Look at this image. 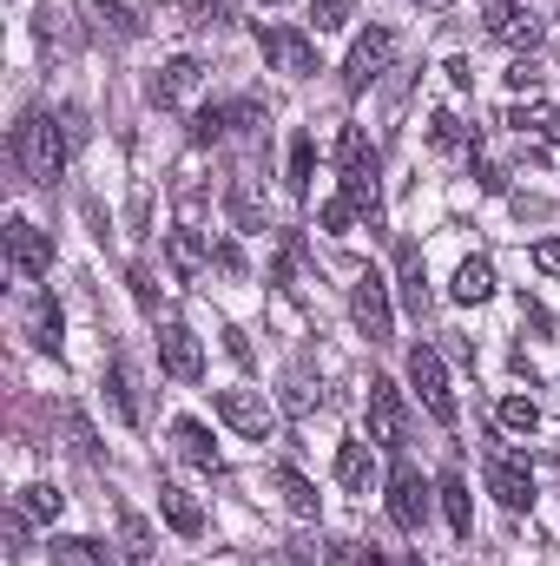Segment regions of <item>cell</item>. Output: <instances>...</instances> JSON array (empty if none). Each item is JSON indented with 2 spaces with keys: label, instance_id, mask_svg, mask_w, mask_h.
<instances>
[{
  "label": "cell",
  "instance_id": "cell-1",
  "mask_svg": "<svg viewBox=\"0 0 560 566\" xmlns=\"http://www.w3.org/2000/svg\"><path fill=\"white\" fill-rule=\"evenodd\" d=\"M13 158H20V171H27V185H53L60 171H66V133H60V113H20V126H13Z\"/></svg>",
  "mask_w": 560,
  "mask_h": 566
},
{
  "label": "cell",
  "instance_id": "cell-2",
  "mask_svg": "<svg viewBox=\"0 0 560 566\" xmlns=\"http://www.w3.org/2000/svg\"><path fill=\"white\" fill-rule=\"evenodd\" d=\"M258 46H265V60L290 73V80H310V73H323V60H317V40L303 33V27H278V20H258Z\"/></svg>",
  "mask_w": 560,
  "mask_h": 566
},
{
  "label": "cell",
  "instance_id": "cell-3",
  "mask_svg": "<svg viewBox=\"0 0 560 566\" xmlns=\"http://www.w3.org/2000/svg\"><path fill=\"white\" fill-rule=\"evenodd\" d=\"M211 409H218V422L231 428V434H245V441H271L278 434V409L258 389H218Z\"/></svg>",
  "mask_w": 560,
  "mask_h": 566
},
{
  "label": "cell",
  "instance_id": "cell-4",
  "mask_svg": "<svg viewBox=\"0 0 560 566\" xmlns=\"http://www.w3.org/2000/svg\"><path fill=\"white\" fill-rule=\"evenodd\" d=\"M350 323L370 336V343H390L396 336V310H390V283L376 277V271H363V277L350 283Z\"/></svg>",
  "mask_w": 560,
  "mask_h": 566
},
{
  "label": "cell",
  "instance_id": "cell-5",
  "mask_svg": "<svg viewBox=\"0 0 560 566\" xmlns=\"http://www.w3.org/2000/svg\"><path fill=\"white\" fill-rule=\"evenodd\" d=\"M409 382H416L422 409H428L442 428H455V389H448V369H442V356H435L428 343L409 349Z\"/></svg>",
  "mask_w": 560,
  "mask_h": 566
},
{
  "label": "cell",
  "instance_id": "cell-6",
  "mask_svg": "<svg viewBox=\"0 0 560 566\" xmlns=\"http://www.w3.org/2000/svg\"><path fill=\"white\" fill-rule=\"evenodd\" d=\"M7 264H13L20 283H40L46 271H53V238H46L40 224L13 218V224H7Z\"/></svg>",
  "mask_w": 560,
  "mask_h": 566
},
{
  "label": "cell",
  "instance_id": "cell-7",
  "mask_svg": "<svg viewBox=\"0 0 560 566\" xmlns=\"http://www.w3.org/2000/svg\"><path fill=\"white\" fill-rule=\"evenodd\" d=\"M409 434V409H403V389L390 376H370V441L376 448H403Z\"/></svg>",
  "mask_w": 560,
  "mask_h": 566
},
{
  "label": "cell",
  "instance_id": "cell-8",
  "mask_svg": "<svg viewBox=\"0 0 560 566\" xmlns=\"http://www.w3.org/2000/svg\"><path fill=\"white\" fill-rule=\"evenodd\" d=\"M390 521L403 534H422V521H428V481H422V468H409V461L390 468Z\"/></svg>",
  "mask_w": 560,
  "mask_h": 566
},
{
  "label": "cell",
  "instance_id": "cell-9",
  "mask_svg": "<svg viewBox=\"0 0 560 566\" xmlns=\"http://www.w3.org/2000/svg\"><path fill=\"white\" fill-rule=\"evenodd\" d=\"M390 60H396V33H390V27L356 33V46H350V60H343V86H350V93H363Z\"/></svg>",
  "mask_w": 560,
  "mask_h": 566
},
{
  "label": "cell",
  "instance_id": "cell-10",
  "mask_svg": "<svg viewBox=\"0 0 560 566\" xmlns=\"http://www.w3.org/2000/svg\"><path fill=\"white\" fill-rule=\"evenodd\" d=\"M481 20H488V33H495L501 46H521V53H535V46H541V33H548L535 7H508V0H488V13H481Z\"/></svg>",
  "mask_w": 560,
  "mask_h": 566
},
{
  "label": "cell",
  "instance_id": "cell-11",
  "mask_svg": "<svg viewBox=\"0 0 560 566\" xmlns=\"http://www.w3.org/2000/svg\"><path fill=\"white\" fill-rule=\"evenodd\" d=\"M158 369H165L172 382H198V376H205V349H198V336H191L185 323H165V329H158Z\"/></svg>",
  "mask_w": 560,
  "mask_h": 566
},
{
  "label": "cell",
  "instance_id": "cell-12",
  "mask_svg": "<svg viewBox=\"0 0 560 566\" xmlns=\"http://www.w3.org/2000/svg\"><path fill=\"white\" fill-rule=\"evenodd\" d=\"M198 80H205V66L185 53V60H172L165 73H152V86H145V93H152V106H165V113H172V106H185V99L198 93Z\"/></svg>",
  "mask_w": 560,
  "mask_h": 566
},
{
  "label": "cell",
  "instance_id": "cell-13",
  "mask_svg": "<svg viewBox=\"0 0 560 566\" xmlns=\"http://www.w3.org/2000/svg\"><path fill=\"white\" fill-rule=\"evenodd\" d=\"M488 494H495L501 507H515V514H521V507L535 501V474H528L521 461H508V454H495V461H488Z\"/></svg>",
  "mask_w": 560,
  "mask_h": 566
},
{
  "label": "cell",
  "instance_id": "cell-14",
  "mask_svg": "<svg viewBox=\"0 0 560 566\" xmlns=\"http://www.w3.org/2000/svg\"><path fill=\"white\" fill-rule=\"evenodd\" d=\"M165 264H172V277H205V264H211V244L191 231V224H178V231H165Z\"/></svg>",
  "mask_w": 560,
  "mask_h": 566
},
{
  "label": "cell",
  "instance_id": "cell-15",
  "mask_svg": "<svg viewBox=\"0 0 560 566\" xmlns=\"http://www.w3.org/2000/svg\"><path fill=\"white\" fill-rule=\"evenodd\" d=\"M172 448H178V454H185L191 468H205V474H218V468H225V454H218L211 428L191 422V416H178V422H172Z\"/></svg>",
  "mask_w": 560,
  "mask_h": 566
},
{
  "label": "cell",
  "instance_id": "cell-16",
  "mask_svg": "<svg viewBox=\"0 0 560 566\" xmlns=\"http://www.w3.org/2000/svg\"><path fill=\"white\" fill-rule=\"evenodd\" d=\"M435 494H442V514H448V527H455V541H468V534H475V494H468V481H462V468H442V481H435Z\"/></svg>",
  "mask_w": 560,
  "mask_h": 566
},
{
  "label": "cell",
  "instance_id": "cell-17",
  "mask_svg": "<svg viewBox=\"0 0 560 566\" xmlns=\"http://www.w3.org/2000/svg\"><path fill=\"white\" fill-rule=\"evenodd\" d=\"M158 514H165V527H172V534H185V541H198V534H205V507H198L178 481H158Z\"/></svg>",
  "mask_w": 560,
  "mask_h": 566
},
{
  "label": "cell",
  "instance_id": "cell-18",
  "mask_svg": "<svg viewBox=\"0 0 560 566\" xmlns=\"http://www.w3.org/2000/svg\"><path fill=\"white\" fill-rule=\"evenodd\" d=\"M396 283H403V310L428 316V264H422V244H396Z\"/></svg>",
  "mask_w": 560,
  "mask_h": 566
},
{
  "label": "cell",
  "instance_id": "cell-19",
  "mask_svg": "<svg viewBox=\"0 0 560 566\" xmlns=\"http://www.w3.org/2000/svg\"><path fill=\"white\" fill-rule=\"evenodd\" d=\"M336 481L350 494H370L376 488V441H343L336 448Z\"/></svg>",
  "mask_w": 560,
  "mask_h": 566
},
{
  "label": "cell",
  "instance_id": "cell-20",
  "mask_svg": "<svg viewBox=\"0 0 560 566\" xmlns=\"http://www.w3.org/2000/svg\"><path fill=\"white\" fill-rule=\"evenodd\" d=\"M46 554H53V566H120L113 547H100V541H86V534H53Z\"/></svg>",
  "mask_w": 560,
  "mask_h": 566
},
{
  "label": "cell",
  "instance_id": "cell-21",
  "mask_svg": "<svg viewBox=\"0 0 560 566\" xmlns=\"http://www.w3.org/2000/svg\"><path fill=\"white\" fill-rule=\"evenodd\" d=\"M336 171L343 178H376V145L363 126H343V139H336Z\"/></svg>",
  "mask_w": 560,
  "mask_h": 566
},
{
  "label": "cell",
  "instance_id": "cell-22",
  "mask_svg": "<svg viewBox=\"0 0 560 566\" xmlns=\"http://www.w3.org/2000/svg\"><path fill=\"white\" fill-rule=\"evenodd\" d=\"M106 396H113V409H120V422L139 428L145 409H139V389H133V369H126V356H113L106 363Z\"/></svg>",
  "mask_w": 560,
  "mask_h": 566
},
{
  "label": "cell",
  "instance_id": "cell-23",
  "mask_svg": "<svg viewBox=\"0 0 560 566\" xmlns=\"http://www.w3.org/2000/svg\"><path fill=\"white\" fill-rule=\"evenodd\" d=\"M271 488L283 494V507H290L297 521H317V488H310V481H303L290 461H283V468H271Z\"/></svg>",
  "mask_w": 560,
  "mask_h": 566
},
{
  "label": "cell",
  "instance_id": "cell-24",
  "mask_svg": "<svg viewBox=\"0 0 560 566\" xmlns=\"http://www.w3.org/2000/svg\"><path fill=\"white\" fill-rule=\"evenodd\" d=\"M60 303L53 296H33V310H27V336H33V349H46V356H60Z\"/></svg>",
  "mask_w": 560,
  "mask_h": 566
},
{
  "label": "cell",
  "instance_id": "cell-25",
  "mask_svg": "<svg viewBox=\"0 0 560 566\" xmlns=\"http://www.w3.org/2000/svg\"><path fill=\"white\" fill-rule=\"evenodd\" d=\"M448 296H455V303H488V296H495V264H488V258H468V264L455 271V283H448Z\"/></svg>",
  "mask_w": 560,
  "mask_h": 566
},
{
  "label": "cell",
  "instance_id": "cell-26",
  "mask_svg": "<svg viewBox=\"0 0 560 566\" xmlns=\"http://www.w3.org/2000/svg\"><path fill=\"white\" fill-rule=\"evenodd\" d=\"M310 171H317V139L310 133H290V151H283V185L303 198L310 191Z\"/></svg>",
  "mask_w": 560,
  "mask_h": 566
},
{
  "label": "cell",
  "instance_id": "cell-27",
  "mask_svg": "<svg viewBox=\"0 0 560 566\" xmlns=\"http://www.w3.org/2000/svg\"><path fill=\"white\" fill-rule=\"evenodd\" d=\"M93 27L113 33V40H139V13L126 0H93Z\"/></svg>",
  "mask_w": 560,
  "mask_h": 566
},
{
  "label": "cell",
  "instance_id": "cell-28",
  "mask_svg": "<svg viewBox=\"0 0 560 566\" xmlns=\"http://www.w3.org/2000/svg\"><path fill=\"white\" fill-rule=\"evenodd\" d=\"M27 521H60V507H66V494L60 488H46V481H33V488H20V501H13Z\"/></svg>",
  "mask_w": 560,
  "mask_h": 566
},
{
  "label": "cell",
  "instance_id": "cell-29",
  "mask_svg": "<svg viewBox=\"0 0 560 566\" xmlns=\"http://www.w3.org/2000/svg\"><path fill=\"white\" fill-rule=\"evenodd\" d=\"M225 133H238L231 106H198V113H191V145H218Z\"/></svg>",
  "mask_w": 560,
  "mask_h": 566
},
{
  "label": "cell",
  "instance_id": "cell-30",
  "mask_svg": "<svg viewBox=\"0 0 560 566\" xmlns=\"http://www.w3.org/2000/svg\"><path fill=\"white\" fill-rule=\"evenodd\" d=\"M120 541H126V560L133 566H152V527H145V514L120 507Z\"/></svg>",
  "mask_w": 560,
  "mask_h": 566
},
{
  "label": "cell",
  "instance_id": "cell-31",
  "mask_svg": "<svg viewBox=\"0 0 560 566\" xmlns=\"http://www.w3.org/2000/svg\"><path fill=\"white\" fill-rule=\"evenodd\" d=\"M225 211H231V224H238V231H265V205L251 198V185H245V178L225 191Z\"/></svg>",
  "mask_w": 560,
  "mask_h": 566
},
{
  "label": "cell",
  "instance_id": "cell-32",
  "mask_svg": "<svg viewBox=\"0 0 560 566\" xmlns=\"http://www.w3.org/2000/svg\"><path fill=\"white\" fill-rule=\"evenodd\" d=\"M428 145H435V151H455V145L475 151V126H462L455 113H435V119H428Z\"/></svg>",
  "mask_w": 560,
  "mask_h": 566
},
{
  "label": "cell",
  "instance_id": "cell-33",
  "mask_svg": "<svg viewBox=\"0 0 560 566\" xmlns=\"http://www.w3.org/2000/svg\"><path fill=\"white\" fill-rule=\"evenodd\" d=\"M350 13H356V0H310V27L317 33H343Z\"/></svg>",
  "mask_w": 560,
  "mask_h": 566
},
{
  "label": "cell",
  "instance_id": "cell-34",
  "mask_svg": "<svg viewBox=\"0 0 560 566\" xmlns=\"http://www.w3.org/2000/svg\"><path fill=\"white\" fill-rule=\"evenodd\" d=\"M290 566H336V547L323 534H297L290 541Z\"/></svg>",
  "mask_w": 560,
  "mask_h": 566
},
{
  "label": "cell",
  "instance_id": "cell-35",
  "mask_svg": "<svg viewBox=\"0 0 560 566\" xmlns=\"http://www.w3.org/2000/svg\"><path fill=\"white\" fill-rule=\"evenodd\" d=\"M495 416H501V428H515V434H535V428H541V409H535L528 396H508Z\"/></svg>",
  "mask_w": 560,
  "mask_h": 566
},
{
  "label": "cell",
  "instance_id": "cell-36",
  "mask_svg": "<svg viewBox=\"0 0 560 566\" xmlns=\"http://www.w3.org/2000/svg\"><path fill=\"white\" fill-rule=\"evenodd\" d=\"M40 40H46V46H73V27H66V7H53V0L40 7Z\"/></svg>",
  "mask_w": 560,
  "mask_h": 566
},
{
  "label": "cell",
  "instance_id": "cell-37",
  "mask_svg": "<svg viewBox=\"0 0 560 566\" xmlns=\"http://www.w3.org/2000/svg\"><path fill=\"white\" fill-rule=\"evenodd\" d=\"M126 283H133V303H139L145 316L158 323V283H152V271H145V264H133V271H126Z\"/></svg>",
  "mask_w": 560,
  "mask_h": 566
},
{
  "label": "cell",
  "instance_id": "cell-38",
  "mask_svg": "<svg viewBox=\"0 0 560 566\" xmlns=\"http://www.w3.org/2000/svg\"><path fill=\"white\" fill-rule=\"evenodd\" d=\"M211 264H218L225 277H245V251H238V238H211Z\"/></svg>",
  "mask_w": 560,
  "mask_h": 566
},
{
  "label": "cell",
  "instance_id": "cell-39",
  "mask_svg": "<svg viewBox=\"0 0 560 566\" xmlns=\"http://www.w3.org/2000/svg\"><path fill=\"white\" fill-rule=\"evenodd\" d=\"M60 133H66V145H86L93 126H86V106H80V99H66V106H60Z\"/></svg>",
  "mask_w": 560,
  "mask_h": 566
},
{
  "label": "cell",
  "instance_id": "cell-40",
  "mask_svg": "<svg viewBox=\"0 0 560 566\" xmlns=\"http://www.w3.org/2000/svg\"><path fill=\"white\" fill-rule=\"evenodd\" d=\"M350 218H356V205H350L343 191H336V198H330V205L317 211V224H323V231H350Z\"/></svg>",
  "mask_w": 560,
  "mask_h": 566
},
{
  "label": "cell",
  "instance_id": "cell-41",
  "mask_svg": "<svg viewBox=\"0 0 560 566\" xmlns=\"http://www.w3.org/2000/svg\"><path fill=\"white\" fill-rule=\"evenodd\" d=\"M475 185H481V191H508V171H501L495 158H475Z\"/></svg>",
  "mask_w": 560,
  "mask_h": 566
},
{
  "label": "cell",
  "instance_id": "cell-42",
  "mask_svg": "<svg viewBox=\"0 0 560 566\" xmlns=\"http://www.w3.org/2000/svg\"><path fill=\"white\" fill-rule=\"evenodd\" d=\"M7 554H13V560H27V514H20V507L7 514Z\"/></svg>",
  "mask_w": 560,
  "mask_h": 566
},
{
  "label": "cell",
  "instance_id": "cell-43",
  "mask_svg": "<svg viewBox=\"0 0 560 566\" xmlns=\"http://www.w3.org/2000/svg\"><path fill=\"white\" fill-rule=\"evenodd\" d=\"M535 271H541V277H560V238H541V244H535Z\"/></svg>",
  "mask_w": 560,
  "mask_h": 566
},
{
  "label": "cell",
  "instance_id": "cell-44",
  "mask_svg": "<svg viewBox=\"0 0 560 566\" xmlns=\"http://www.w3.org/2000/svg\"><path fill=\"white\" fill-rule=\"evenodd\" d=\"M508 86H515V93H535V86H541V73H535L528 60H515V66H508Z\"/></svg>",
  "mask_w": 560,
  "mask_h": 566
},
{
  "label": "cell",
  "instance_id": "cell-45",
  "mask_svg": "<svg viewBox=\"0 0 560 566\" xmlns=\"http://www.w3.org/2000/svg\"><path fill=\"white\" fill-rule=\"evenodd\" d=\"M218 336H225V349H231V363H251V336H245V329H231V323H225Z\"/></svg>",
  "mask_w": 560,
  "mask_h": 566
},
{
  "label": "cell",
  "instance_id": "cell-46",
  "mask_svg": "<svg viewBox=\"0 0 560 566\" xmlns=\"http://www.w3.org/2000/svg\"><path fill=\"white\" fill-rule=\"evenodd\" d=\"M126 218H133V231H145V224H152V191H133V205H126Z\"/></svg>",
  "mask_w": 560,
  "mask_h": 566
},
{
  "label": "cell",
  "instance_id": "cell-47",
  "mask_svg": "<svg viewBox=\"0 0 560 566\" xmlns=\"http://www.w3.org/2000/svg\"><path fill=\"white\" fill-rule=\"evenodd\" d=\"M283 402H290V409H310V382H303V376H290V382H283Z\"/></svg>",
  "mask_w": 560,
  "mask_h": 566
},
{
  "label": "cell",
  "instance_id": "cell-48",
  "mask_svg": "<svg viewBox=\"0 0 560 566\" xmlns=\"http://www.w3.org/2000/svg\"><path fill=\"white\" fill-rule=\"evenodd\" d=\"M535 133H548V139L560 145V113H541V119H535Z\"/></svg>",
  "mask_w": 560,
  "mask_h": 566
},
{
  "label": "cell",
  "instance_id": "cell-49",
  "mask_svg": "<svg viewBox=\"0 0 560 566\" xmlns=\"http://www.w3.org/2000/svg\"><path fill=\"white\" fill-rule=\"evenodd\" d=\"M422 7H448V0H422Z\"/></svg>",
  "mask_w": 560,
  "mask_h": 566
},
{
  "label": "cell",
  "instance_id": "cell-50",
  "mask_svg": "<svg viewBox=\"0 0 560 566\" xmlns=\"http://www.w3.org/2000/svg\"><path fill=\"white\" fill-rule=\"evenodd\" d=\"M265 7H278V0H265Z\"/></svg>",
  "mask_w": 560,
  "mask_h": 566
}]
</instances>
